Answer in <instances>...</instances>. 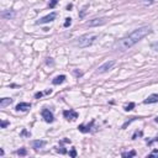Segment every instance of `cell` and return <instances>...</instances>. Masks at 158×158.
<instances>
[{
    "label": "cell",
    "mask_w": 158,
    "mask_h": 158,
    "mask_svg": "<svg viewBox=\"0 0 158 158\" xmlns=\"http://www.w3.org/2000/svg\"><path fill=\"white\" fill-rule=\"evenodd\" d=\"M152 32V28L149 26H142V27H138L136 28L135 31H132V32L126 36L123 39H121L117 43H116V47L119 48V51H127L130 50L132 46H135L138 41H141L143 37L148 36L149 34Z\"/></svg>",
    "instance_id": "6da1fadb"
},
{
    "label": "cell",
    "mask_w": 158,
    "mask_h": 158,
    "mask_svg": "<svg viewBox=\"0 0 158 158\" xmlns=\"http://www.w3.org/2000/svg\"><path fill=\"white\" fill-rule=\"evenodd\" d=\"M95 40H97V35H89V34H86V35H83L79 39H77L75 45L79 46V47H82V48H84V47L91 46Z\"/></svg>",
    "instance_id": "7a4b0ae2"
},
{
    "label": "cell",
    "mask_w": 158,
    "mask_h": 158,
    "mask_svg": "<svg viewBox=\"0 0 158 158\" xmlns=\"http://www.w3.org/2000/svg\"><path fill=\"white\" fill-rule=\"evenodd\" d=\"M116 64V61H114V59H111V61H106L105 63H103L101 66H99V68H98V73L99 74H104V73H106V72H109L114 66Z\"/></svg>",
    "instance_id": "3957f363"
},
{
    "label": "cell",
    "mask_w": 158,
    "mask_h": 158,
    "mask_svg": "<svg viewBox=\"0 0 158 158\" xmlns=\"http://www.w3.org/2000/svg\"><path fill=\"white\" fill-rule=\"evenodd\" d=\"M108 22V19L106 17H97V19H93V20H89L86 22L88 26L90 27H97V26H103Z\"/></svg>",
    "instance_id": "277c9868"
},
{
    "label": "cell",
    "mask_w": 158,
    "mask_h": 158,
    "mask_svg": "<svg viewBox=\"0 0 158 158\" xmlns=\"http://www.w3.org/2000/svg\"><path fill=\"white\" fill-rule=\"evenodd\" d=\"M56 16H57V14L56 13H51V14H48L47 16H45V17H42V19H40L36 24L37 25H43V24H48V22H51V21H53L54 19H56Z\"/></svg>",
    "instance_id": "5b68a950"
},
{
    "label": "cell",
    "mask_w": 158,
    "mask_h": 158,
    "mask_svg": "<svg viewBox=\"0 0 158 158\" xmlns=\"http://www.w3.org/2000/svg\"><path fill=\"white\" fill-rule=\"evenodd\" d=\"M42 117H43V120L46 121V122H53V114L48 110V109H43L42 110Z\"/></svg>",
    "instance_id": "8992f818"
},
{
    "label": "cell",
    "mask_w": 158,
    "mask_h": 158,
    "mask_svg": "<svg viewBox=\"0 0 158 158\" xmlns=\"http://www.w3.org/2000/svg\"><path fill=\"white\" fill-rule=\"evenodd\" d=\"M16 16V11L15 10H5L2 13V17L5 20H11Z\"/></svg>",
    "instance_id": "52a82bcc"
},
{
    "label": "cell",
    "mask_w": 158,
    "mask_h": 158,
    "mask_svg": "<svg viewBox=\"0 0 158 158\" xmlns=\"http://www.w3.org/2000/svg\"><path fill=\"white\" fill-rule=\"evenodd\" d=\"M63 115H64V117L67 120H75L78 117V114L74 110H66V111H63Z\"/></svg>",
    "instance_id": "ba28073f"
},
{
    "label": "cell",
    "mask_w": 158,
    "mask_h": 158,
    "mask_svg": "<svg viewBox=\"0 0 158 158\" xmlns=\"http://www.w3.org/2000/svg\"><path fill=\"white\" fill-rule=\"evenodd\" d=\"M31 146H32V148H35V149H40V148H43L46 146V141H43V140H36V141L31 142Z\"/></svg>",
    "instance_id": "9c48e42d"
},
{
    "label": "cell",
    "mask_w": 158,
    "mask_h": 158,
    "mask_svg": "<svg viewBox=\"0 0 158 158\" xmlns=\"http://www.w3.org/2000/svg\"><path fill=\"white\" fill-rule=\"evenodd\" d=\"M154 103H158V94H151L145 100V104H154Z\"/></svg>",
    "instance_id": "30bf717a"
},
{
    "label": "cell",
    "mask_w": 158,
    "mask_h": 158,
    "mask_svg": "<svg viewBox=\"0 0 158 158\" xmlns=\"http://www.w3.org/2000/svg\"><path fill=\"white\" fill-rule=\"evenodd\" d=\"M28 109H31V104H28V103H20V104L16 105L17 111H26Z\"/></svg>",
    "instance_id": "8fae6325"
},
{
    "label": "cell",
    "mask_w": 158,
    "mask_h": 158,
    "mask_svg": "<svg viewBox=\"0 0 158 158\" xmlns=\"http://www.w3.org/2000/svg\"><path fill=\"white\" fill-rule=\"evenodd\" d=\"M11 103H13V99L11 98H3V99H0V106H2V108H6Z\"/></svg>",
    "instance_id": "7c38bea8"
},
{
    "label": "cell",
    "mask_w": 158,
    "mask_h": 158,
    "mask_svg": "<svg viewBox=\"0 0 158 158\" xmlns=\"http://www.w3.org/2000/svg\"><path fill=\"white\" fill-rule=\"evenodd\" d=\"M64 80H66V75H58V77H56V78L52 80V83H53L54 85H59V84H62Z\"/></svg>",
    "instance_id": "4fadbf2b"
},
{
    "label": "cell",
    "mask_w": 158,
    "mask_h": 158,
    "mask_svg": "<svg viewBox=\"0 0 158 158\" xmlns=\"http://www.w3.org/2000/svg\"><path fill=\"white\" fill-rule=\"evenodd\" d=\"M157 2H158V0H140L141 5H143V6H151V5L156 4Z\"/></svg>",
    "instance_id": "5bb4252c"
},
{
    "label": "cell",
    "mask_w": 158,
    "mask_h": 158,
    "mask_svg": "<svg viewBox=\"0 0 158 158\" xmlns=\"http://www.w3.org/2000/svg\"><path fill=\"white\" fill-rule=\"evenodd\" d=\"M136 156V151H130V152H125L122 153V157H135Z\"/></svg>",
    "instance_id": "9a60e30c"
},
{
    "label": "cell",
    "mask_w": 158,
    "mask_h": 158,
    "mask_svg": "<svg viewBox=\"0 0 158 158\" xmlns=\"http://www.w3.org/2000/svg\"><path fill=\"white\" fill-rule=\"evenodd\" d=\"M132 108H135V104L134 103H130L127 106H125V110L126 111H130V110H132Z\"/></svg>",
    "instance_id": "2e32d148"
},
{
    "label": "cell",
    "mask_w": 158,
    "mask_h": 158,
    "mask_svg": "<svg viewBox=\"0 0 158 158\" xmlns=\"http://www.w3.org/2000/svg\"><path fill=\"white\" fill-rule=\"evenodd\" d=\"M16 153H17L19 156H26V153H27V152H26V149H25V148H21V149H19Z\"/></svg>",
    "instance_id": "e0dca14e"
},
{
    "label": "cell",
    "mask_w": 158,
    "mask_h": 158,
    "mask_svg": "<svg viewBox=\"0 0 158 158\" xmlns=\"http://www.w3.org/2000/svg\"><path fill=\"white\" fill-rule=\"evenodd\" d=\"M148 157H158V149H153V151L148 154Z\"/></svg>",
    "instance_id": "ac0fdd59"
},
{
    "label": "cell",
    "mask_w": 158,
    "mask_h": 158,
    "mask_svg": "<svg viewBox=\"0 0 158 158\" xmlns=\"http://www.w3.org/2000/svg\"><path fill=\"white\" fill-rule=\"evenodd\" d=\"M151 48H152V50H154V51H158V41H156V42H152V45H151Z\"/></svg>",
    "instance_id": "d6986e66"
},
{
    "label": "cell",
    "mask_w": 158,
    "mask_h": 158,
    "mask_svg": "<svg viewBox=\"0 0 158 158\" xmlns=\"http://www.w3.org/2000/svg\"><path fill=\"white\" fill-rule=\"evenodd\" d=\"M71 24H72V19L71 17H67L66 19V22H64V26L68 27V26H71Z\"/></svg>",
    "instance_id": "ffe728a7"
},
{
    "label": "cell",
    "mask_w": 158,
    "mask_h": 158,
    "mask_svg": "<svg viewBox=\"0 0 158 158\" xmlns=\"http://www.w3.org/2000/svg\"><path fill=\"white\" fill-rule=\"evenodd\" d=\"M58 0H51V3H50V8H54L56 4H57Z\"/></svg>",
    "instance_id": "44dd1931"
},
{
    "label": "cell",
    "mask_w": 158,
    "mask_h": 158,
    "mask_svg": "<svg viewBox=\"0 0 158 158\" xmlns=\"http://www.w3.org/2000/svg\"><path fill=\"white\" fill-rule=\"evenodd\" d=\"M8 125H9V122H8V121H3V122H2V129H5Z\"/></svg>",
    "instance_id": "7402d4cb"
},
{
    "label": "cell",
    "mask_w": 158,
    "mask_h": 158,
    "mask_svg": "<svg viewBox=\"0 0 158 158\" xmlns=\"http://www.w3.org/2000/svg\"><path fill=\"white\" fill-rule=\"evenodd\" d=\"M69 154H71V156H72V157H75V156H77V152H75V149H74V148H73V149H72V151H71V152H69Z\"/></svg>",
    "instance_id": "603a6c76"
},
{
    "label": "cell",
    "mask_w": 158,
    "mask_h": 158,
    "mask_svg": "<svg viewBox=\"0 0 158 158\" xmlns=\"http://www.w3.org/2000/svg\"><path fill=\"white\" fill-rule=\"evenodd\" d=\"M35 97H36V98H41V97H42V93H37Z\"/></svg>",
    "instance_id": "cb8c5ba5"
},
{
    "label": "cell",
    "mask_w": 158,
    "mask_h": 158,
    "mask_svg": "<svg viewBox=\"0 0 158 158\" xmlns=\"http://www.w3.org/2000/svg\"><path fill=\"white\" fill-rule=\"evenodd\" d=\"M0 156H2V157L4 156V149L3 148H0Z\"/></svg>",
    "instance_id": "d4e9b609"
},
{
    "label": "cell",
    "mask_w": 158,
    "mask_h": 158,
    "mask_svg": "<svg viewBox=\"0 0 158 158\" xmlns=\"http://www.w3.org/2000/svg\"><path fill=\"white\" fill-rule=\"evenodd\" d=\"M156 121H157V122H158V116H157V117H156Z\"/></svg>",
    "instance_id": "484cf974"
}]
</instances>
